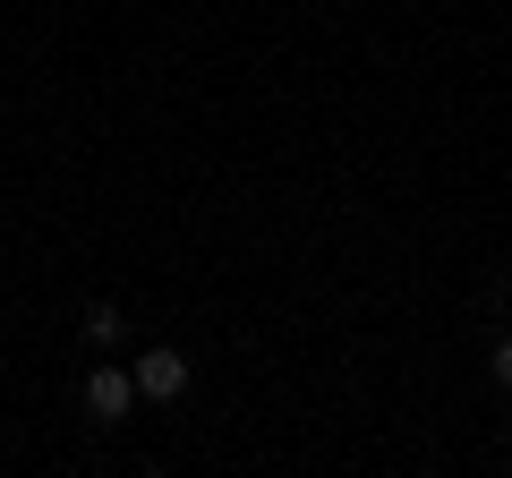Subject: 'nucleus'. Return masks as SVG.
I'll return each instance as SVG.
<instances>
[{
	"label": "nucleus",
	"mask_w": 512,
	"mask_h": 478,
	"mask_svg": "<svg viewBox=\"0 0 512 478\" xmlns=\"http://www.w3.org/2000/svg\"><path fill=\"white\" fill-rule=\"evenodd\" d=\"M137 402H146V393H137V368H86V410L103 427H120Z\"/></svg>",
	"instance_id": "obj_1"
},
{
	"label": "nucleus",
	"mask_w": 512,
	"mask_h": 478,
	"mask_svg": "<svg viewBox=\"0 0 512 478\" xmlns=\"http://www.w3.org/2000/svg\"><path fill=\"white\" fill-rule=\"evenodd\" d=\"M137 393H146V402H180L188 393V359L180 350H137Z\"/></svg>",
	"instance_id": "obj_2"
},
{
	"label": "nucleus",
	"mask_w": 512,
	"mask_h": 478,
	"mask_svg": "<svg viewBox=\"0 0 512 478\" xmlns=\"http://www.w3.org/2000/svg\"><path fill=\"white\" fill-rule=\"evenodd\" d=\"M86 342H120V308H111V299L86 308Z\"/></svg>",
	"instance_id": "obj_3"
},
{
	"label": "nucleus",
	"mask_w": 512,
	"mask_h": 478,
	"mask_svg": "<svg viewBox=\"0 0 512 478\" xmlns=\"http://www.w3.org/2000/svg\"><path fill=\"white\" fill-rule=\"evenodd\" d=\"M495 385H512V342H495Z\"/></svg>",
	"instance_id": "obj_4"
}]
</instances>
